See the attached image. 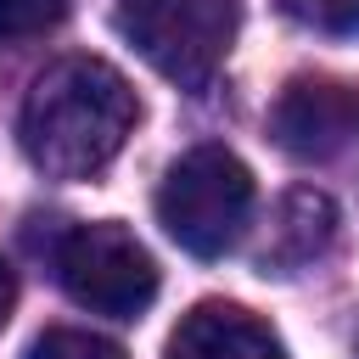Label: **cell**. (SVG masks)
Masks as SVG:
<instances>
[{"label":"cell","instance_id":"cell-1","mask_svg":"<svg viewBox=\"0 0 359 359\" xmlns=\"http://www.w3.org/2000/svg\"><path fill=\"white\" fill-rule=\"evenodd\" d=\"M135 118H140V101L112 62L62 56L28 84L17 140H22V157L39 174L90 180L123 151Z\"/></svg>","mask_w":359,"mask_h":359},{"label":"cell","instance_id":"cell-2","mask_svg":"<svg viewBox=\"0 0 359 359\" xmlns=\"http://www.w3.org/2000/svg\"><path fill=\"white\" fill-rule=\"evenodd\" d=\"M252 219V174L224 146H191L157 185V224L191 258H224Z\"/></svg>","mask_w":359,"mask_h":359},{"label":"cell","instance_id":"cell-3","mask_svg":"<svg viewBox=\"0 0 359 359\" xmlns=\"http://www.w3.org/2000/svg\"><path fill=\"white\" fill-rule=\"evenodd\" d=\"M123 39L180 90H202L241 28L236 0H123L118 6Z\"/></svg>","mask_w":359,"mask_h":359},{"label":"cell","instance_id":"cell-4","mask_svg":"<svg viewBox=\"0 0 359 359\" xmlns=\"http://www.w3.org/2000/svg\"><path fill=\"white\" fill-rule=\"evenodd\" d=\"M56 280H62V292L79 309L112 314V320H135L157 297V264H151V252L123 224H112V219L73 224L56 241Z\"/></svg>","mask_w":359,"mask_h":359},{"label":"cell","instance_id":"cell-5","mask_svg":"<svg viewBox=\"0 0 359 359\" xmlns=\"http://www.w3.org/2000/svg\"><path fill=\"white\" fill-rule=\"evenodd\" d=\"M269 135L297 163H325L359 135V90L342 79H292L269 112Z\"/></svg>","mask_w":359,"mask_h":359},{"label":"cell","instance_id":"cell-6","mask_svg":"<svg viewBox=\"0 0 359 359\" xmlns=\"http://www.w3.org/2000/svg\"><path fill=\"white\" fill-rule=\"evenodd\" d=\"M168 359H286V348H280V337H275L258 314H247L241 303L208 297V303H196V309L174 325Z\"/></svg>","mask_w":359,"mask_h":359},{"label":"cell","instance_id":"cell-7","mask_svg":"<svg viewBox=\"0 0 359 359\" xmlns=\"http://www.w3.org/2000/svg\"><path fill=\"white\" fill-rule=\"evenodd\" d=\"M331 241H337V208H331V196L297 185V191L280 196L275 230H269V247L258 252V264H264V275L269 269L275 275H297V269L320 264L331 252Z\"/></svg>","mask_w":359,"mask_h":359},{"label":"cell","instance_id":"cell-8","mask_svg":"<svg viewBox=\"0 0 359 359\" xmlns=\"http://www.w3.org/2000/svg\"><path fill=\"white\" fill-rule=\"evenodd\" d=\"M67 17V0H0V45L50 34Z\"/></svg>","mask_w":359,"mask_h":359},{"label":"cell","instance_id":"cell-9","mask_svg":"<svg viewBox=\"0 0 359 359\" xmlns=\"http://www.w3.org/2000/svg\"><path fill=\"white\" fill-rule=\"evenodd\" d=\"M22 359H129L118 342H107V337H95V331H45V337H34V348L22 353Z\"/></svg>","mask_w":359,"mask_h":359},{"label":"cell","instance_id":"cell-10","mask_svg":"<svg viewBox=\"0 0 359 359\" xmlns=\"http://www.w3.org/2000/svg\"><path fill=\"white\" fill-rule=\"evenodd\" d=\"M292 17H303L320 34H353L359 28V0H286Z\"/></svg>","mask_w":359,"mask_h":359},{"label":"cell","instance_id":"cell-11","mask_svg":"<svg viewBox=\"0 0 359 359\" xmlns=\"http://www.w3.org/2000/svg\"><path fill=\"white\" fill-rule=\"evenodd\" d=\"M11 303H17V280H11V269L0 264V325L11 320Z\"/></svg>","mask_w":359,"mask_h":359}]
</instances>
